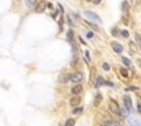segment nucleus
Listing matches in <instances>:
<instances>
[{
  "instance_id": "1",
  "label": "nucleus",
  "mask_w": 141,
  "mask_h": 126,
  "mask_svg": "<svg viewBox=\"0 0 141 126\" xmlns=\"http://www.w3.org/2000/svg\"><path fill=\"white\" fill-rule=\"evenodd\" d=\"M84 14H85V17H88L90 21H93V22H97V24H101V18L97 16L94 12H92V10H85L84 12Z\"/></svg>"
},
{
  "instance_id": "2",
  "label": "nucleus",
  "mask_w": 141,
  "mask_h": 126,
  "mask_svg": "<svg viewBox=\"0 0 141 126\" xmlns=\"http://www.w3.org/2000/svg\"><path fill=\"white\" fill-rule=\"evenodd\" d=\"M47 7V3L46 2H39L38 5L35 7V13H43L45 12V9Z\"/></svg>"
},
{
  "instance_id": "3",
  "label": "nucleus",
  "mask_w": 141,
  "mask_h": 126,
  "mask_svg": "<svg viewBox=\"0 0 141 126\" xmlns=\"http://www.w3.org/2000/svg\"><path fill=\"white\" fill-rule=\"evenodd\" d=\"M123 101H124V104H125L124 107H125L128 111H132V107H133V105H132V100H131V98L125 95V96L123 98Z\"/></svg>"
},
{
  "instance_id": "4",
  "label": "nucleus",
  "mask_w": 141,
  "mask_h": 126,
  "mask_svg": "<svg viewBox=\"0 0 141 126\" xmlns=\"http://www.w3.org/2000/svg\"><path fill=\"white\" fill-rule=\"evenodd\" d=\"M71 79H72V82L79 83L81 79H82V73L77 72V73H74V74H71Z\"/></svg>"
},
{
  "instance_id": "5",
  "label": "nucleus",
  "mask_w": 141,
  "mask_h": 126,
  "mask_svg": "<svg viewBox=\"0 0 141 126\" xmlns=\"http://www.w3.org/2000/svg\"><path fill=\"white\" fill-rule=\"evenodd\" d=\"M80 101H81V98H80V96H72L71 100H69V104H71L72 107H77V105L80 104Z\"/></svg>"
},
{
  "instance_id": "6",
  "label": "nucleus",
  "mask_w": 141,
  "mask_h": 126,
  "mask_svg": "<svg viewBox=\"0 0 141 126\" xmlns=\"http://www.w3.org/2000/svg\"><path fill=\"white\" fill-rule=\"evenodd\" d=\"M110 109L114 112V113H116V114H119V108L118 107V104H116V101L115 100H110Z\"/></svg>"
},
{
  "instance_id": "7",
  "label": "nucleus",
  "mask_w": 141,
  "mask_h": 126,
  "mask_svg": "<svg viewBox=\"0 0 141 126\" xmlns=\"http://www.w3.org/2000/svg\"><path fill=\"white\" fill-rule=\"evenodd\" d=\"M101 101H102V95H101V94H97V95L94 96V100H93V105H94V107H99Z\"/></svg>"
},
{
  "instance_id": "8",
  "label": "nucleus",
  "mask_w": 141,
  "mask_h": 126,
  "mask_svg": "<svg viewBox=\"0 0 141 126\" xmlns=\"http://www.w3.org/2000/svg\"><path fill=\"white\" fill-rule=\"evenodd\" d=\"M82 92V86L81 85H76L74 87H72V94L73 95H79Z\"/></svg>"
},
{
  "instance_id": "9",
  "label": "nucleus",
  "mask_w": 141,
  "mask_h": 126,
  "mask_svg": "<svg viewBox=\"0 0 141 126\" xmlns=\"http://www.w3.org/2000/svg\"><path fill=\"white\" fill-rule=\"evenodd\" d=\"M112 48H114V51L115 52H118V53H122L123 52V45L122 44H119V43H112Z\"/></svg>"
},
{
  "instance_id": "10",
  "label": "nucleus",
  "mask_w": 141,
  "mask_h": 126,
  "mask_svg": "<svg viewBox=\"0 0 141 126\" xmlns=\"http://www.w3.org/2000/svg\"><path fill=\"white\" fill-rule=\"evenodd\" d=\"M128 113H129V111L125 107H123L122 109H119V114L122 116V118H127L128 117Z\"/></svg>"
},
{
  "instance_id": "11",
  "label": "nucleus",
  "mask_w": 141,
  "mask_h": 126,
  "mask_svg": "<svg viewBox=\"0 0 141 126\" xmlns=\"http://www.w3.org/2000/svg\"><path fill=\"white\" fill-rule=\"evenodd\" d=\"M71 79V74H63L60 78H59V81L61 82V83H66V82H68Z\"/></svg>"
},
{
  "instance_id": "12",
  "label": "nucleus",
  "mask_w": 141,
  "mask_h": 126,
  "mask_svg": "<svg viewBox=\"0 0 141 126\" xmlns=\"http://www.w3.org/2000/svg\"><path fill=\"white\" fill-rule=\"evenodd\" d=\"M105 82H106V81H105L102 77H98V78H97V81H95V87H101V86H103Z\"/></svg>"
},
{
  "instance_id": "13",
  "label": "nucleus",
  "mask_w": 141,
  "mask_h": 126,
  "mask_svg": "<svg viewBox=\"0 0 141 126\" xmlns=\"http://www.w3.org/2000/svg\"><path fill=\"white\" fill-rule=\"evenodd\" d=\"M129 125L131 126H140V120L138 118H129Z\"/></svg>"
},
{
  "instance_id": "14",
  "label": "nucleus",
  "mask_w": 141,
  "mask_h": 126,
  "mask_svg": "<svg viewBox=\"0 0 141 126\" xmlns=\"http://www.w3.org/2000/svg\"><path fill=\"white\" fill-rule=\"evenodd\" d=\"M105 126H123V125L118 121H107Z\"/></svg>"
},
{
  "instance_id": "15",
  "label": "nucleus",
  "mask_w": 141,
  "mask_h": 126,
  "mask_svg": "<svg viewBox=\"0 0 141 126\" xmlns=\"http://www.w3.org/2000/svg\"><path fill=\"white\" fill-rule=\"evenodd\" d=\"M37 4V0H26V7L28 8H34Z\"/></svg>"
},
{
  "instance_id": "16",
  "label": "nucleus",
  "mask_w": 141,
  "mask_h": 126,
  "mask_svg": "<svg viewBox=\"0 0 141 126\" xmlns=\"http://www.w3.org/2000/svg\"><path fill=\"white\" fill-rule=\"evenodd\" d=\"M74 125V120L73 118H69V120H67V122H66V126H73Z\"/></svg>"
},
{
  "instance_id": "17",
  "label": "nucleus",
  "mask_w": 141,
  "mask_h": 126,
  "mask_svg": "<svg viewBox=\"0 0 141 126\" xmlns=\"http://www.w3.org/2000/svg\"><path fill=\"white\" fill-rule=\"evenodd\" d=\"M82 111H84L82 107H77V108H74V109H73V113H74V114H77V113H81Z\"/></svg>"
},
{
  "instance_id": "18",
  "label": "nucleus",
  "mask_w": 141,
  "mask_h": 126,
  "mask_svg": "<svg viewBox=\"0 0 141 126\" xmlns=\"http://www.w3.org/2000/svg\"><path fill=\"white\" fill-rule=\"evenodd\" d=\"M123 64H124L125 66H128V65H131V61H129L127 57H123Z\"/></svg>"
},
{
  "instance_id": "19",
  "label": "nucleus",
  "mask_w": 141,
  "mask_h": 126,
  "mask_svg": "<svg viewBox=\"0 0 141 126\" xmlns=\"http://www.w3.org/2000/svg\"><path fill=\"white\" fill-rule=\"evenodd\" d=\"M120 73H122V75H123V77H125V78H127V77H129V75H128L127 69H122V70H120Z\"/></svg>"
},
{
  "instance_id": "20",
  "label": "nucleus",
  "mask_w": 141,
  "mask_h": 126,
  "mask_svg": "<svg viewBox=\"0 0 141 126\" xmlns=\"http://www.w3.org/2000/svg\"><path fill=\"white\" fill-rule=\"evenodd\" d=\"M122 8H123V10H128V4H127V2H123V4H122Z\"/></svg>"
},
{
  "instance_id": "21",
  "label": "nucleus",
  "mask_w": 141,
  "mask_h": 126,
  "mask_svg": "<svg viewBox=\"0 0 141 126\" xmlns=\"http://www.w3.org/2000/svg\"><path fill=\"white\" fill-rule=\"evenodd\" d=\"M122 35H123L124 38H128V37H129V33H128L127 30H124V31H122Z\"/></svg>"
},
{
  "instance_id": "22",
  "label": "nucleus",
  "mask_w": 141,
  "mask_h": 126,
  "mask_svg": "<svg viewBox=\"0 0 141 126\" xmlns=\"http://www.w3.org/2000/svg\"><path fill=\"white\" fill-rule=\"evenodd\" d=\"M67 34H68V40H71V38H73V31H72V30H69Z\"/></svg>"
},
{
  "instance_id": "23",
  "label": "nucleus",
  "mask_w": 141,
  "mask_h": 126,
  "mask_svg": "<svg viewBox=\"0 0 141 126\" xmlns=\"http://www.w3.org/2000/svg\"><path fill=\"white\" fill-rule=\"evenodd\" d=\"M102 66H103V69H105L106 72H108V70H110V66H108V64H103Z\"/></svg>"
},
{
  "instance_id": "24",
  "label": "nucleus",
  "mask_w": 141,
  "mask_h": 126,
  "mask_svg": "<svg viewBox=\"0 0 141 126\" xmlns=\"http://www.w3.org/2000/svg\"><path fill=\"white\" fill-rule=\"evenodd\" d=\"M86 37H88V38H93V37H94V33H93V31H89L88 34H86Z\"/></svg>"
},
{
  "instance_id": "25",
  "label": "nucleus",
  "mask_w": 141,
  "mask_h": 126,
  "mask_svg": "<svg viewBox=\"0 0 141 126\" xmlns=\"http://www.w3.org/2000/svg\"><path fill=\"white\" fill-rule=\"evenodd\" d=\"M85 59L88 60V61H90V57H89V52H88V51L85 52Z\"/></svg>"
},
{
  "instance_id": "26",
  "label": "nucleus",
  "mask_w": 141,
  "mask_h": 126,
  "mask_svg": "<svg viewBox=\"0 0 141 126\" xmlns=\"http://www.w3.org/2000/svg\"><path fill=\"white\" fill-rule=\"evenodd\" d=\"M88 24H89V25H90V26H92V27H93L94 30H98V26H97V25H93L92 22H88Z\"/></svg>"
},
{
  "instance_id": "27",
  "label": "nucleus",
  "mask_w": 141,
  "mask_h": 126,
  "mask_svg": "<svg viewBox=\"0 0 141 126\" xmlns=\"http://www.w3.org/2000/svg\"><path fill=\"white\" fill-rule=\"evenodd\" d=\"M93 3H94L95 5H98V4H101V0H93Z\"/></svg>"
},
{
  "instance_id": "28",
  "label": "nucleus",
  "mask_w": 141,
  "mask_h": 126,
  "mask_svg": "<svg viewBox=\"0 0 141 126\" xmlns=\"http://www.w3.org/2000/svg\"><path fill=\"white\" fill-rule=\"evenodd\" d=\"M67 21H68V24H69V25H73V22H72L71 17H68V18H67Z\"/></svg>"
},
{
  "instance_id": "29",
  "label": "nucleus",
  "mask_w": 141,
  "mask_h": 126,
  "mask_svg": "<svg viewBox=\"0 0 141 126\" xmlns=\"http://www.w3.org/2000/svg\"><path fill=\"white\" fill-rule=\"evenodd\" d=\"M105 83H106L107 86H110V87H112V86H114V83H112V82H105Z\"/></svg>"
},
{
  "instance_id": "30",
  "label": "nucleus",
  "mask_w": 141,
  "mask_h": 126,
  "mask_svg": "<svg viewBox=\"0 0 141 126\" xmlns=\"http://www.w3.org/2000/svg\"><path fill=\"white\" fill-rule=\"evenodd\" d=\"M116 33H118V29H112V34H114V35H116Z\"/></svg>"
},
{
  "instance_id": "31",
  "label": "nucleus",
  "mask_w": 141,
  "mask_h": 126,
  "mask_svg": "<svg viewBox=\"0 0 141 126\" xmlns=\"http://www.w3.org/2000/svg\"><path fill=\"white\" fill-rule=\"evenodd\" d=\"M80 42H81V43H82V44H86V43H85V40H84V39H82V38H80Z\"/></svg>"
},
{
  "instance_id": "32",
  "label": "nucleus",
  "mask_w": 141,
  "mask_h": 126,
  "mask_svg": "<svg viewBox=\"0 0 141 126\" xmlns=\"http://www.w3.org/2000/svg\"><path fill=\"white\" fill-rule=\"evenodd\" d=\"M88 2H90V0H88Z\"/></svg>"
},
{
  "instance_id": "33",
  "label": "nucleus",
  "mask_w": 141,
  "mask_h": 126,
  "mask_svg": "<svg viewBox=\"0 0 141 126\" xmlns=\"http://www.w3.org/2000/svg\"><path fill=\"white\" fill-rule=\"evenodd\" d=\"M102 126H105V125H102Z\"/></svg>"
}]
</instances>
